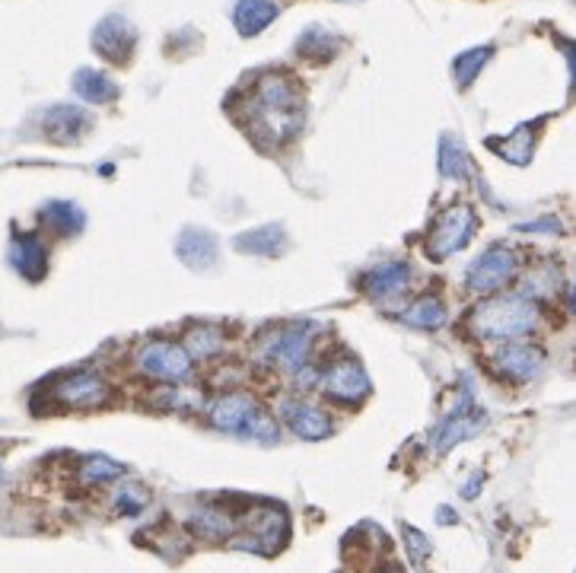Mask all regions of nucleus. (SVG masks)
I'll return each instance as SVG.
<instances>
[{
    "instance_id": "obj_7",
    "label": "nucleus",
    "mask_w": 576,
    "mask_h": 573,
    "mask_svg": "<svg viewBox=\"0 0 576 573\" xmlns=\"http://www.w3.org/2000/svg\"><path fill=\"white\" fill-rule=\"evenodd\" d=\"M475 227H478V217H475V207L471 204H452L446 211L436 217L433 230L427 236V252L436 262H443V258L456 255L459 249L468 246V239L475 236Z\"/></svg>"
},
{
    "instance_id": "obj_13",
    "label": "nucleus",
    "mask_w": 576,
    "mask_h": 573,
    "mask_svg": "<svg viewBox=\"0 0 576 573\" xmlns=\"http://www.w3.org/2000/svg\"><path fill=\"white\" fill-rule=\"evenodd\" d=\"M494 367H497V373H503L513 382H532L541 370H545V354H541L535 344L513 341V344H503L494 354Z\"/></svg>"
},
{
    "instance_id": "obj_20",
    "label": "nucleus",
    "mask_w": 576,
    "mask_h": 573,
    "mask_svg": "<svg viewBox=\"0 0 576 573\" xmlns=\"http://www.w3.org/2000/svg\"><path fill=\"white\" fill-rule=\"evenodd\" d=\"M182 344L195 360H211L226 347V335H223V328L214 325V322H198L185 332Z\"/></svg>"
},
{
    "instance_id": "obj_11",
    "label": "nucleus",
    "mask_w": 576,
    "mask_h": 573,
    "mask_svg": "<svg viewBox=\"0 0 576 573\" xmlns=\"http://www.w3.org/2000/svg\"><path fill=\"white\" fill-rule=\"evenodd\" d=\"M484 424H487V414L471 405V398H465V402L452 408L440 421V427L433 430V453H449L456 443L478 437Z\"/></svg>"
},
{
    "instance_id": "obj_30",
    "label": "nucleus",
    "mask_w": 576,
    "mask_h": 573,
    "mask_svg": "<svg viewBox=\"0 0 576 573\" xmlns=\"http://www.w3.org/2000/svg\"><path fill=\"white\" fill-rule=\"evenodd\" d=\"M150 503V494L141 488V484H121V488L115 491V497H112V507H115V513H121V516H137V513H144V507Z\"/></svg>"
},
{
    "instance_id": "obj_12",
    "label": "nucleus",
    "mask_w": 576,
    "mask_h": 573,
    "mask_svg": "<svg viewBox=\"0 0 576 573\" xmlns=\"http://www.w3.org/2000/svg\"><path fill=\"white\" fill-rule=\"evenodd\" d=\"M281 421L300 440H325V437H331V430H335V424H331L328 414L322 408H316L312 402H303V398H284V402H281Z\"/></svg>"
},
{
    "instance_id": "obj_28",
    "label": "nucleus",
    "mask_w": 576,
    "mask_h": 573,
    "mask_svg": "<svg viewBox=\"0 0 576 573\" xmlns=\"http://www.w3.org/2000/svg\"><path fill=\"white\" fill-rule=\"evenodd\" d=\"M440 172L449 179H468L471 176V160L465 147L456 141V137H443L440 144Z\"/></svg>"
},
{
    "instance_id": "obj_8",
    "label": "nucleus",
    "mask_w": 576,
    "mask_h": 573,
    "mask_svg": "<svg viewBox=\"0 0 576 573\" xmlns=\"http://www.w3.org/2000/svg\"><path fill=\"white\" fill-rule=\"evenodd\" d=\"M51 398H55L61 408L90 411V408H102L109 402L112 386H109V379L96 370H77V373H67L55 382Z\"/></svg>"
},
{
    "instance_id": "obj_26",
    "label": "nucleus",
    "mask_w": 576,
    "mask_h": 573,
    "mask_svg": "<svg viewBox=\"0 0 576 573\" xmlns=\"http://www.w3.org/2000/svg\"><path fill=\"white\" fill-rule=\"evenodd\" d=\"M121 475H125V465H118L106 456H90V459H83L77 468V478H80L83 488H99V484L118 481Z\"/></svg>"
},
{
    "instance_id": "obj_5",
    "label": "nucleus",
    "mask_w": 576,
    "mask_h": 573,
    "mask_svg": "<svg viewBox=\"0 0 576 573\" xmlns=\"http://www.w3.org/2000/svg\"><path fill=\"white\" fill-rule=\"evenodd\" d=\"M242 535L230 538L236 551H281L287 545L290 535V519L281 507H271V503H261V507H252L239 523Z\"/></svg>"
},
{
    "instance_id": "obj_15",
    "label": "nucleus",
    "mask_w": 576,
    "mask_h": 573,
    "mask_svg": "<svg viewBox=\"0 0 576 573\" xmlns=\"http://www.w3.org/2000/svg\"><path fill=\"white\" fill-rule=\"evenodd\" d=\"M86 128H90V118L77 106H55L42 118V131L51 144H77Z\"/></svg>"
},
{
    "instance_id": "obj_14",
    "label": "nucleus",
    "mask_w": 576,
    "mask_h": 573,
    "mask_svg": "<svg viewBox=\"0 0 576 573\" xmlns=\"http://www.w3.org/2000/svg\"><path fill=\"white\" fill-rule=\"evenodd\" d=\"M134 42H137L134 29L128 26V20H121V16H109V20H102L93 32V48L109 61L131 58Z\"/></svg>"
},
{
    "instance_id": "obj_33",
    "label": "nucleus",
    "mask_w": 576,
    "mask_h": 573,
    "mask_svg": "<svg viewBox=\"0 0 576 573\" xmlns=\"http://www.w3.org/2000/svg\"><path fill=\"white\" fill-rule=\"evenodd\" d=\"M522 230H538V233H561V227H557L554 220H538V223H526Z\"/></svg>"
},
{
    "instance_id": "obj_17",
    "label": "nucleus",
    "mask_w": 576,
    "mask_h": 573,
    "mask_svg": "<svg viewBox=\"0 0 576 573\" xmlns=\"http://www.w3.org/2000/svg\"><path fill=\"white\" fill-rule=\"evenodd\" d=\"M10 265L20 271L26 281H42L45 268H48V252L42 246V239L32 236V233L13 236V242H10Z\"/></svg>"
},
{
    "instance_id": "obj_2",
    "label": "nucleus",
    "mask_w": 576,
    "mask_h": 573,
    "mask_svg": "<svg viewBox=\"0 0 576 573\" xmlns=\"http://www.w3.org/2000/svg\"><path fill=\"white\" fill-rule=\"evenodd\" d=\"M541 312L535 300L522 297V293H510V297H487L478 303L468 316V328L481 341H513L529 335L538 325Z\"/></svg>"
},
{
    "instance_id": "obj_16",
    "label": "nucleus",
    "mask_w": 576,
    "mask_h": 573,
    "mask_svg": "<svg viewBox=\"0 0 576 573\" xmlns=\"http://www.w3.org/2000/svg\"><path fill=\"white\" fill-rule=\"evenodd\" d=\"M363 290L366 297L373 300H389V297H401L411 287V268L401 262H386L373 268L370 274H363Z\"/></svg>"
},
{
    "instance_id": "obj_32",
    "label": "nucleus",
    "mask_w": 576,
    "mask_h": 573,
    "mask_svg": "<svg viewBox=\"0 0 576 573\" xmlns=\"http://www.w3.org/2000/svg\"><path fill=\"white\" fill-rule=\"evenodd\" d=\"M405 538H408V545H411V554H414V558H427V554H430V542H427V538L421 535V532H414L411 526H405Z\"/></svg>"
},
{
    "instance_id": "obj_19",
    "label": "nucleus",
    "mask_w": 576,
    "mask_h": 573,
    "mask_svg": "<svg viewBox=\"0 0 576 573\" xmlns=\"http://www.w3.org/2000/svg\"><path fill=\"white\" fill-rule=\"evenodd\" d=\"M277 20V4L274 0H239L233 10V26L239 29V36H258L261 29H268Z\"/></svg>"
},
{
    "instance_id": "obj_34",
    "label": "nucleus",
    "mask_w": 576,
    "mask_h": 573,
    "mask_svg": "<svg viewBox=\"0 0 576 573\" xmlns=\"http://www.w3.org/2000/svg\"><path fill=\"white\" fill-rule=\"evenodd\" d=\"M567 51H570V55H573V64H570V67H573V86H576V45H570Z\"/></svg>"
},
{
    "instance_id": "obj_18",
    "label": "nucleus",
    "mask_w": 576,
    "mask_h": 573,
    "mask_svg": "<svg viewBox=\"0 0 576 573\" xmlns=\"http://www.w3.org/2000/svg\"><path fill=\"white\" fill-rule=\"evenodd\" d=\"M188 532L201 538V542H211V545H220V542H230V538L236 535L239 523L230 516V513H223L217 507H204V510H195L188 516Z\"/></svg>"
},
{
    "instance_id": "obj_29",
    "label": "nucleus",
    "mask_w": 576,
    "mask_h": 573,
    "mask_svg": "<svg viewBox=\"0 0 576 573\" xmlns=\"http://www.w3.org/2000/svg\"><path fill=\"white\" fill-rule=\"evenodd\" d=\"M494 55V48H471L465 51V55L456 58V83L459 86H471L475 83V77L484 71V64L491 61Z\"/></svg>"
},
{
    "instance_id": "obj_24",
    "label": "nucleus",
    "mask_w": 576,
    "mask_h": 573,
    "mask_svg": "<svg viewBox=\"0 0 576 573\" xmlns=\"http://www.w3.org/2000/svg\"><path fill=\"white\" fill-rule=\"evenodd\" d=\"M494 150L503 156L506 163H513V166H526L532 160V153H535V125H519L506 141H497Z\"/></svg>"
},
{
    "instance_id": "obj_27",
    "label": "nucleus",
    "mask_w": 576,
    "mask_h": 573,
    "mask_svg": "<svg viewBox=\"0 0 576 573\" xmlns=\"http://www.w3.org/2000/svg\"><path fill=\"white\" fill-rule=\"evenodd\" d=\"M236 249L252 255H277L284 252V230L281 227H261L236 239Z\"/></svg>"
},
{
    "instance_id": "obj_9",
    "label": "nucleus",
    "mask_w": 576,
    "mask_h": 573,
    "mask_svg": "<svg viewBox=\"0 0 576 573\" xmlns=\"http://www.w3.org/2000/svg\"><path fill=\"white\" fill-rule=\"evenodd\" d=\"M519 274V255L506 246L484 249L465 271V284L475 293H497Z\"/></svg>"
},
{
    "instance_id": "obj_23",
    "label": "nucleus",
    "mask_w": 576,
    "mask_h": 573,
    "mask_svg": "<svg viewBox=\"0 0 576 573\" xmlns=\"http://www.w3.org/2000/svg\"><path fill=\"white\" fill-rule=\"evenodd\" d=\"M74 90L80 99L93 102V106H102V102L115 99V83L102 71H93V67H83V71L74 74Z\"/></svg>"
},
{
    "instance_id": "obj_1",
    "label": "nucleus",
    "mask_w": 576,
    "mask_h": 573,
    "mask_svg": "<svg viewBox=\"0 0 576 573\" xmlns=\"http://www.w3.org/2000/svg\"><path fill=\"white\" fill-rule=\"evenodd\" d=\"M242 121L258 144L281 147L303 125V96L287 74H261L242 102Z\"/></svg>"
},
{
    "instance_id": "obj_4",
    "label": "nucleus",
    "mask_w": 576,
    "mask_h": 573,
    "mask_svg": "<svg viewBox=\"0 0 576 573\" xmlns=\"http://www.w3.org/2000/svg\"><path fill=\"white\" fill-rule=\"evenodd\" d=\"M312 341H316V328L306 325V322L277 325V328H268L265 335H258L255 360L261 363V367L296 376L303 367H309Z\"/></svg>"
},
{
    "instance_id": "obj_35",
    "label": "nucleus",
    "mask_w": 576,
    "mask_h": 573,
    "mask_svg": "<svg viewBox=\"0 0 576 573\" xmlns=\"http://www.w3.org/2000/svg\"><path fill=\"white\" fill-rule=\"evenodd\" d=\"M570 306H573V312H576V287L570 290Z\"/></svg>"
},
{
    "instance_id": "obj_21",
    "label": "nucleus",
    "mask_w": 576,
    "mask_h": 573,
    "mask_svg": "<svg viewBox=\"0 0 576 573\" xmlns=\"http://www.w3.org/2000/svg\"><path fill=\"white\" fill-rule=\"evenodd\" d=\"M176 252H179L182 262H185L188 268H195V271H204V268H211V265L217 262V242L207 236L204 230H188V233H182Z\"/></svg>"
},
{
    "instance_id": "obj_31",
    "label": "nucleus",
    "mask_w": 576,
    "mask_h": 573,
    "mask_svg": "<svg viewBox=\"0 0 576 573\" xmlns=\"http://www.w3.org/2000/svg\"><path fill=\"white\" fill-rule=\"evenodd\" d=\"M561 287V274H557L554 268H538L526 277V284H522V297H551V293Z\"/></svg>"
},
{
    "instance_id": "obj_22",
    "label": "nucleus",
    "mask_w": 576,
    "mask_h": 573,
    "mask_svg": "<svg viewBox=\"0 0 576 573\" xmlns=\"http://www.w3.org/2000/svg\"><path fill=\"white\" fill-rule=\"evenodd\" d=\"M42 220L58 236H77L83 230V223H86L83 211H80L77 204H71V201H51V204H45Z\"/></svg>"
},
{
    "instance_id": "obj_6",
    "label": "nucleus",
    "mask_w": 576,
    "mask_h": 573,
    "mask_svg": "<svg viewBox=\"0 0 576 573\" xmlns=\"http://www.w3.org/2000/svg\"><path fill=\"white\" fill-rule=\"evenodd\" d=\"M134 367L156 382H172V386H179V382L191 379V373H195V357L185 351V344L147 341V344H141V351L134 354Z\"/></svg>"
},
{
    "instance_id": "obj_10",
    "label": "nucleus",
    "mask_w": 576,
    "mask_h": 573,
    "mask_svg": "<svg viewBox=\"0 0 576 573\" xmlns=\"http://www.w3.org/2000/svg\"><path fill=\"white\" fill-rule=\"evenodd\" d=\"M319 386L328 398L344 405H357L370 395V376H366L363 363L354 357H335L319 373Z\"/></svg>"
},
{
    "instance_id": "obj_25",
    "label": "nucleus",
    "mask_w": 576,
    "mask_h": 573,
    "mask_svg": "<svg viewBox=\"0 0 576 573\" xmlns=\"http://www.w3.org/2000/svg\"><path fill=\"white\" fill-rule=\"evenodd\" d=\"M401 319H405L411 328L433 332V328L446 325V306H443V300H436V297H421V300L411 303L405 312H401Z\"/></svg>"
},
{
    "instance_id": "obj_3",
    "label": "nucleus",
    "mask_w": 576,
    "mask_h": 573,
    "mask_svg": "<svg viewBox=\"0 0 576 573\" xmlns=\"http://www.w3.org/2000/svg\"><path fill=\"white\" fill-rule=\"evenodd\" d=\"M207 421H211V427H217V430L236 433V437H246V440L268 443V446H274L277 440H281L277 421L246 392L217 395L214 402L207 405Z\"/></svg>"
}]
</instances>
